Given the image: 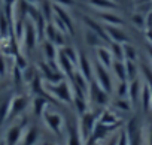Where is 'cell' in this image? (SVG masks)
I'll return each mask as SVG.
<instances>
[{
	"label": "cell",
	"mask_w": 152,
	"mask_h": 145,
	"mask_svg": "<svg viewBox=\"0 0 152 145\" xmlns=\"http://www.w3.org/2000/svg\"><path fill=\"white\" fill-rule=\"evenodd\" d=\"M64 133H66V141H67L66 145H85V142L81 136V132H79L78 118H73L69 123H66Z\"/></svg>",
	"instance_id": "7"
},
{
	"label": "cell",
	"mask_w": 152,
	"mask_h": 145,
	"mask_svg": "<svg viewBox=\"0 0 152 145\" xmlns=\"http://www.w3.org/2000/svg\"><path fill=\"white\" fill-rule=\"evenodd\" d=\"M37 40H39V36H37V32H36L33 23H31V21H27V23H26V27H24V35H23L21 42H23L24 46L30 51V49L34 48V45H36Z\"/></svg>",
	"instance_id": "11"
},
{
	"label": "cell",
	"mask_w": 152,
	"mask_h": 145,
	"mask_svg": "<svg viewBox=\"0 0 152 145\" xmlns=\"http://www.w3.org/2000/svg\"><path fill=\"white\" fill-rule=\"evenodd\" d=\"M110 74L115 79V82L127 81V70H125V61L121 60H113L112 67H110Z\"/></svg>",
	"instance_id": "18"
},
{
	"label": "cell",
	"mask_w": 152,
	"mask_h": 145,
	"mask_svg": "<svg viewBox=\"0 0 152 145\" xmlns=\"http://www.w3.org/2000/svg\"><path fill=\"white\" fill-rule=\"evenodd\" d=\"M112 109L116 112H130L133 109V105L128 97H116V100L112 102Z\"/></svg>",
	"instance_id": "23"
},
{
	"label": "cell",
	"mask_w": 152,
	"mask_h": 145,
	"mask_svg": "<svg viewBox=\"0 0 152 145\" xmlns=\"http://www.w3.org/2000/svg\"><path fill=\"white\" fill-rule=\"evenodd\" d=\"M45 38L57 48H63L66 45V33L61 32L54 23H48L45 27Z\"/></svg>",
	"instance_id": "9"
},
{
	"label": "cell",
	"mask_w": 152,
	"mask_h": 145,
	"mask_svg": "<svg viewBox=\"0 0 152 145\" xmlns=\"http://www.w3.org/2000/svg\"><path fill=\"white\" fill-rule=\"evenodd\" d=\"M88 5L93 6L97 12H103V11H113L118 8L115 0H88Z\"/></svg>",
	"instance_id": "20"
},
{
	"label": "cell",
	"mask_w": 152,
	"mask_h": 145,
	"mask_svg": "<svg viewBox=\"0 0 152 145\" xmlns=\"http://www.w3.org/2000/svg\"><path fill=\"white\" fill-rule=\"evenodd\" d=\"M143 79H140V77L137 79H133L128 82V100L131 102L133 108L137 106L140 103V94H142V88H143Z\"/></svg>",
	"instance_id": "12"
},
{
	"label": "cell",
	"mask_w": 152,
	"mask_h": 145,
	"mask_svg": "<svg viewBox=\"0 0 152 145\" xmlns=\"http://www.w3.org/2000/svg\"><path fill=\"white\" fill-rule=\"evenodd\" d=\"M143 135H145V139L148 141V145H152V123H149V126L143 132Z\"/></svg>",
	"instance_id": "36"
},
{
	"label": "cell",
	"mask_w": 152,
	"mask_h": 145,
	"mask_svg": "<svg viewBox=\"0 0 152 145\" xmlns=\"http://www.w3.org/2000/svg\"><path fill=\"white\" fill-rule=\"evenodd\" d=\"M51 2L57 6H61V8H72L75 5V0H51Z\"/></svg>",
	"instance_id": "34"
},
{
	"label": "cell",
	"mask_w": 152,
	"mask_h": 145,
	"mask_svg": "<svg viewBox=\"0 0 152 145\" xmlns=\"http://www.w3.org/2000/svg\"><path fill=\"white\" fill-rule=\"evenodd\" d=\"M45 145H54V144H45Z\"/></svg>",
	"instance_id": "40"
},
{
	"label": "cell",
	"mask_w": 152,
	"mask_h": 145,
	"mask_svg": "<svg viewBox=\"0 0 152 145\" xmlns=\"http://www.w3.org/2000/svg\"><path fill=\"white\" fill-rule=\"evenodd\" d=\"M115 2H116V0H115Z\"/></svg>",
	"instance_id": "42"
},
{
	"label": "cell",
	"mask_w": 152,
	"mask_h": 145,
	"mask_svg": "<svg viewBox=\"0 0 152 145\" xmlns=\"http://www.w3.org/2000/svg\"><path fill=\"white\" fill-rule=\"evenodd\" d=\"M139 60V54H137V49L128 42V43H124V61H136L137 63Z\"/></svg>",
	"instance_id": "27"
},
{
	"label": "cell",
	"mask_w": 152,
	"mask_h": 145,
	"mask_svg": "<svg viewBox=\"0 0 152 145\" xmlns=\"http://www.w3.org/2000/svg\"><path fill=\"white\" fill-rule=\"evenodd\" d=\"M82 21H84V24H85V27H87L88 30L94 32V33L99 35L103 40H107V42H109L106 29H104V26H103L99 20H94V18H91V17H88V15H82Z\"/></svg>",
	"instance_id": "14"
},
{
	"label": "cell",
	"mask_w": 152,
	"mask_h": 145,
	"mask_svg": "<svg viewBox=\"0 0 152 145\" xmlns=\"http://www.w3.org/2000/svg\"><path fill=\"white\" fill-rule=\"evenodd\" d=\"M85 42H87V45H90V46L99 48V46H102L103 39H102L99 35H96L94 32H91V30L85 29Z\"/></svg>",
	"instance_id": "25"
},
{
	"label": "cell",
	"mask_w": 152,
	"mask_h": 145,
	"mask_svg": "<svg viewBox=\"0 0 152 145\" xmlns=\"http://www.w3.org/2000/svg\"><path fill=\"white\" fill-rule=\"evenodd\" d=\"M28 105H30V100H28L27 96H14V97H11L8 120H14V118L20 117L21 114H24L26 109L28 108Z\"/></svg>",
	"instance_id": "8"
},
{
	"label": "cell",
	"mask_w": 152,
	"mask_h": 145,
	"mask_svg": "<svg viewBox=\"0 0 152 145\" xmlns=\"http://www.w3.org/2000/svg\"><path fill=\"white\" fill-rule=\"evenodd\" d=\"M26 129H27L26 120L12 124V126L6 130V133H5L3 144H5V145H20V142H21V139H23V135H24Z\"/></svg>",
	"instance_id": "6"
},
{
	"label": "cell",
	"mask_w": 152,
	"mask_h": 145,
	"mask_svg": "<svg viewBox=\"0 0 152 145\" xmlns=\"http://www.w3.org/2000/svg\"><path fill=\"white\" fill-rule=\"evenodd\" d=\"M125 70H127V81H133L139 78V66L136 61H125Z\"/></svg>",
	"instance_id": "26"
},
{
	"label": "cell",
	"mask_w": 152,
	"mask_h": 145,
	"mask_svg": "<svg viewBox=\"0 0 152 145\" xmlns=\"http://www.w3.org/2000/svg\"><path fill=\"white\" fill-rule=\"evenodd\" d=\"M52 5H54V3H52ZM54 17H57V18L63 23V26L66 27L67 33H70V35H73V33H75L73 20H72V17L69 15V11H67L66 8H61V6L54 5Z\"/></svg>",
	"instance_id": "15"
},
{
	"label": "cell",
	"mask_w": 152,
	"mask_h": 145,
	"mask_svg": "<svg viewBox=\"0 0 152 145\" xmlns=\"http://www.w3.org/2000/svg\"><path fill=\"white\" fill-rule=\"evenodd\" d=\"M93 79L109 94L113 93L115 88V79L110 74V70L106 69L104 66H102L100 63L94 61V72H93Z\"/></svg>",
	"instance_id": "3"
},
{
	"label": "cell",
	"mask_w": 152,
	"mask_h": 145,
	"mask_svg": "<svg viewBox=\"0 0 152 145\" xmlns=\"http://www.w3.org/2000/svg\"><path fill=\"white\" fill-rule=\"evenodd\" d=\"M6 72H8L6 58H5V55H0V77H5Z\"/></svg>",
	"instance_id": "35"
},
{
	"label": "cell",
	"mask_w": 152,
	"mask_h": 145,
	"mask_svg": "<svg viewBox=\"0 0 152 145\" xmlns=\"http://www.w3.org/2000/svg\"><path fill=\"white\" fill-rule=\"evenodd\" d=\"M97 20L103 24V26H112V27H122L124 26V20L115 14L113 11H103L97 14Z\"/></svg>",
	"instance_id": "13"
},
{
	"label": "cell",
	"mask_w": 152,
	"mask_h": 145,
	"mask_svg": "<svg viewBox=\"0 0 152 145\" xmlns=\"http://www.w3.org/2000/svg\"><path fill=\"white\" fill-rule=\"evenodd\" d=\"M131 21L137 29H143V30L146 29V17H143L142 14H134L131 17Z\"/></svg>",
	"instance_id": "32"
},
{
	"label": "cell",
	"mask_w": 152,
	"mask_h": 145,
	"mask_svg": "<svg viewBox=\"0 0 152 145\" xmlns=\"http://www.w3.org/2000/svg\"><path fill=\"white\" fill-rule=\"evenodd\" d=\"M140 106L145 112H149L152 109V91L146 82H143V88L140 94Z\"/></svg>",
	"instance_id": "21"
},
{
	"label": "cell",
	"mask_w": 152,
	"mask_h": 145,
	"mask_svg": "<svg viewBox=\"0 0 152 145\" xmlns=\"http://www.w3.org/2000/svg\"><path fill=\"white\" fill-rule=\"evenodd\" d=\"M76 70L82 74L88 81L93 79V72H94V63L87 57V54L79 52V58H78V64H76Z\"/></svg>",
	"instance_id": "10"
},
{
	"label": "cell",
	"mask_w": 152,
	"mask_h": 145,
	"mask_svg": "<svg viewBox=\"0 0 152 145\" xmlns=\"http://www.w3.org/2000/svg\"><path fill=\"white\" fill-rule=\"evenodd\" d=\"M39 138H40V132L37 127H27L20 145H36L39 142Z\"/></svg>",
	"instance_id": "19"
},
{
	"label": "cell",
	"mask_w": 152,
	"mask_h": 145,
	"mask_svg": "<svg viewBox=\"0 0 152 145\" xmlns=\"http://www.w3.org/2000/svg\"><path fill=\"white\" fill-rule=\"evenodd\" d=\"M113 91H115L116 97H128V81L115 82Z\"/></svg>",
	"instance_id": "30"
},
{
	"label": "cell",
	"mask_w": 152,
	"mask_h": 145,
	"mask_svg": "<svg viewBox=\"0 0 152 145\" xmlns=\"http://www.w3.org/2000/svg\"><path fill=\"white\" fill-rule=\"evenodd\" d=\"M116 145H130L128 135H127V132H125L124 129L118 133V138H116Z\"/></svg>",
	"instance_id": "33"
},
{
	"label": "cell",
	"mask_w": 152,
	"mask_h": 145,
	"mask_svg": "<svg viewBox=\"0 0 152 145\" xmlns=\"http://www.w3.org/2000/svg\"><path fill=\"white\" fill-rule=\"evenodd\" d=\"M60 51L76 66V64H78V58H79V52L78 51H76L73 46H70V45H64L63 48H60Z\"/></svg>",
	"instance_id": "29"
},
{
	"label": "cell",
	"mask_w": 152,
	"mask_h": 145,
	"mask_svg": "<svg viewBox=\"0 0 152 145\" xmlns=\"http://www.w3.org/2000/svg\"><path fill=\"white\" fill-rule=\"evenodd\" d=\"M49 106L48 100L43 97V96H36L33 100H31V108H33V112L37 115V117H42V114L45 112V109Z\"/></svg>",
	"instance_id": "24"
},
{
	"label": "cell",
	"mask_w": 152,
	"mask_h": 145,
	"mask_svg": "<svg viewBox=\"0 0 152 145\" xmlns=\"http://www.w3.org/2000/svg\"><path fill=\"white\" fill-rule=\"evenodd\" d=\"M42 49H43V55H45V60L48 63H57V55H58V49L54 43H51L49 40H45L42 43Z\"/></svg>",
	"instance_id": "22"
},
{
	"label": "cell",
	"mask_w": 152,
	"mask_h": 145,
	"mask_svg": "<svg viewBox=\"0 0 152 145\" xmlns=\"http://www.w3.org/2000/svg\"><path fill=\"white\" fill-rule=\"evenodd\" d=\"M99 112L87 111L85 114L79 115L78 123H79V132H81V136H82L84 142H87L88 138L91 136V133H93V130H94V127H96V124L99 121Z\"/></svg>",
	"instance_id": "5"
},
{
	"label": "cell",
	"mask_w": 152,
	"mask_h": 145,
	"mask_svg": "<svg viewBox=\"0 0 152 145\" xmlns=\"http://www.w3.org/2000/svg\"><path fill=\"white\" fill-rule=\"evenodd\" d=\"M0 145H2V142H0Z\"/></svg>",
	"instance_id": "41"
},
{
	"label": "cell",
	"mask_w": 152,
	"mask_h": 145,
	"mask_svg": "<svg viewBox=\"0 0 152 145\" xmlns=\"http://www.w3.org/2000/svg\"><path fill=\"white\" fill-rule=\"evenodd\" d=\"M142 74H143V81L149 85V88L152 91V66L143 64L142 66Z\"/></svg>",
	"instance_id": "31"
},
{
	"label": "cell",
	"mask_w": 152,
	"mask_h": 145,
	"mask_svg": "<svg viewBox=\"0 0 152 145\" xmlns=\"http://www.w3.org/2000/svg\"><path fill=\"white\" fill-rule=\"evenodd\" d=\"M42 118H43V123L46 124V127H48L52 133H55V135H58V136H63V135H64L66 120H64V117H63L58 111H55V109H52L51 106H48V108L45 109V112L42 114Z\"/></svg>",
	"instance_id": "2"
},
{
	"label": "cell",
	"mask_w": 152,
	"mask_h": 145,
	"mask_svg": "<svg viewBox=\"0 0 152 145\" xmlns=\"http://www.w3.org/2000/svg\"><path fill=\"white\" fill-rule=\"evenodd\" d=\"M109 42H116V43H128V36L122 30V27H112V26H104Z\"/></svg>",
	"instance_id": "16"
},
{
	"label": "cell",
	"mask_w": 152,
	"mask_h": 145,
	"mask_svg": "<svg viewBox=\"0 0 152 145\" xmlns=\"http://www.w3.org/2000/svg\"><path fill=\"white\" fill-rule=\"evenodd\" d=\"M43 88H45V93H48L51 97H54L55 100H58L61 103H72V100H73L72 84L66 79H63L57 84L43 82Z\"/></svg>",
	"instance_id": "1"
},
{
	"label": "cell",
	"mask_w": 152,
	"mask_h": 145,
	"mask_svg": "<svg viewBox=\"0 0 152 145\" xmlns=\"http://www.w3.org/2000/svg\"><path fill=\"white\" fill-rule=\"evenodd\" d=\"M85 145H100V144H85Z\"/></svg>",
	"instance_id": "39"
},
{
	"label": "cell",
	"mask_w": 152,
	"mask_h": 145,
	"mask_svg": "<svg viewBox=\"0 0 152 145\" xmlns=\"http://www.w3.org/2000/svg\"><path fill=\"white\" fill-rule=\"evenodd\" d=\"M116 138H118V133H113V135L107 139V142H106L104 145H116Z\"/></svg>",
	"instance_id": "37"
},
{
	"label": "cell",
	"mask_w": 152,
	"mask_h": 145,
	"mask_svg": "<svg viewBox=\"0 0 152 145\" xmlns=\"http://www.w3.org/2000/svg\"><path fill=\"white\" fill-rule=\"evenodd\" d=\"M109 49L112 52L113 60H121L124 61V45L116 43V42H109Z\"/></svg>",
	"instance_id": "28"
},
{
	"label": "cell",
	"mask_w": 152,
	"mask_h": 145,
	"mask_svg": "<svg viewBox=\"0 0 152 145\" xmlns=\"http://www.w3.org/2000/svg\"><path fill=\"white\" fill-rule=\"evenodd\" d=\"M109 93H106L94 79L90 81V87H88V102L90 105H94L96 108L104 109L109 105Z\"/></svg>",
	"instance_id": "4"
},
{
	"label": "cell",
	"mask_w": 152,
	"mask_h": 145,
	"mask_svg": "<svg viewBox=\"0 0 152 145\" xmlns=\"http://www.w3.org/2000/svg\"><path fill=\"white\" fill-rule=\"evenodd\" d=\"M96 58H97V60H96L97 63H100L102 66H104L106 69L110 70L112 63H113V57H112V52H110L109 46L102 45V46L96 48Z\"/></svg>",
	"instance_id": "17"
},
{
	"label": "cell",
	"mask_w": 152,
	"mask_h": 145,
	"mask_svg": "<svg viewBox=\"0 0 152 145\" xmlns=\"http://www.w3.org/2000/svg\"><path fill=\"white\" fill-rule=\"evenodd\" d=\"M148 54H149V57L152 60V46H148Z\"/></svg>",
	"instance_id": "38"
}]
</instances>
